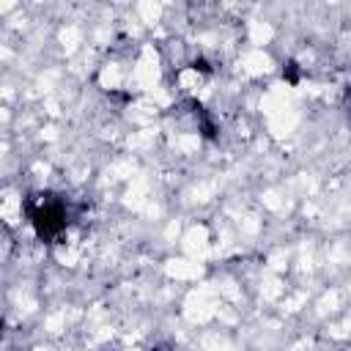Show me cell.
<instances>
[{"instance_id":"6da1fadb","label":"cell","mask_w":351,"mask_h":351,"mask_svg":"<svg viewBox=\"0 0 351 351\" xmlns=\"http://www.w3.org/2000/svg\"><path fill=\"white\" fill-rule=\"evenodd\" d=\"M27 217H30V225L33 230L41 236V239H55L66 230L69 225V208H66V200L58 197V195H49V192H41V195H33L27 200Z\"/></svg>"},{"instance_id":"7a4b0ae2","label":"cell","mask_w":351,"mask_h":351,"mask_svg":"<svg viewBox=\"0 0 351 351\" xmlns=\"http://www.w3.org/2000/svg\"><path fill=\"white\" fill-rule=\"evenodd\" d=\"M348 93H351V88H348Z\"/></svg>"}]
</instances>
